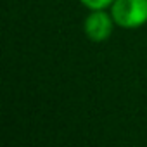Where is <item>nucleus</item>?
Wrapping results in <instances>:
<instances>
[{
	"instance_id": "nucleus-1",
	"label": "nucleus",
	"mask_w": 147,
	"mask_h": 147,
	"mask_svg": "<svg viewBox=\"0 0 147 147\" xmlns=\"http://www.w3.org/2000/svg\"><path fill=\"white\" fill-rule=\"evenodd\" d=\"M113 19L123 28H137L147 23V0H114Z\"/></svg>"
},
{
	"instance_id": "nucleus-3",
	"label": "nucleus",
	"mask_w": 147,
	"mask_h": 147,
	"mask_svg": "<svg viewBox=\"0 0 147 147\" xmlns=\"http://www.w3.org/2000/svg\"><path fill=\"white\" fill-rule=\"evenodd\" d=\"M82 2H83L87 7H90V9H94V11H99V9L107 7L113 0H82Z\"/></svg>"
},
{
	"instance_id": "nucleus-2",
	"label": "nucleus",
	"mask_w": 147,
	"mask_h": 147,
	"mask_svg": "<svg viewBox=\"0 0 147 147\" xmlns=\"http://www.w3.org/2000/svg\"><path fill=\"white\" fill-rule=\"evenodd\" d=\"M111 31H113L111 18L106 12H102V11H94L85 21V33L94 42L106 40L111 35Z\"/></svg>"
}]
</instances>
